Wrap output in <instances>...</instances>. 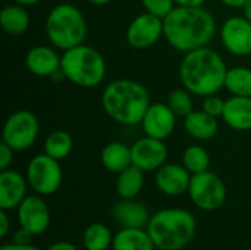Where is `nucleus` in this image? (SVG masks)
Instances as JSON below:
<instances>
[{
    "instance_id": "obj_15",
    "label": "nucleus",
    "mask_w": 251,
    "mask_h": 250,
    "mask_svg": "<svg viewBox=\"0 0 251 250\" xmlns=\"http://www.w3.org/2000/svg\"><path fill=\"white\" fill-rule=\"evenodd\" d=\"M62 56H59L56 47L34 46L25 56L26 69L35 77H54L60 72Z\"/></svg>"
},
{
    "instance_id": "obj_31",
    "label": "nucleus",
    "mask_w": 251,
    "mask_h": 250,
    "mask_svg": "<svg viewBox=\"0 0 251 250\" xmlns=\"http://www.w3.org/2000/svg\"><path fill=\"white\" fill-rule=\"evenodd\" d=\"M224 108H225V100L222 97H219L218 94L206 96L203 99V103H201V109L204 112H207L209 115L215 116V118H221L222 116Z\"/></svg>"
},
{
    "instance_id": "obj_4",
    "label": "nucleus",
    "mask_w": 251,
    "mask_h": 250,
    "mask_svg": "<svg viewBox=\"0 0 251 250\" xmlns=\"http://www.w3.org/2000/svg\"><path fill=\"white\" fill-rule=\"evenodd\" d=\"M196 218L191 212L169 208L156 212L147 225V231L156 248L160 250H181L196 234Z\"/></svg>"
},
{
    "instance_id": "obj_35",
    "label": "nucleus",
    "mask_w": 251,
    "mask_h": 250,
    "mask_svg": "<svg viewBox=\"0 0 251 250\" xmlns=\"http://www.w3.org/2000/svg\"><path fill=\"white\" fill-rule=\"evenodd\" d=\"M176 6H187V7H197L204 6L206 0H174Z\"/></svg>"
},
{
    "instance_id": "obj_34",
    "label": "nucleus",
    "mask_w": 251,
    "mask_h": 250,
    "mask_svg": "<svg viewBox=\"0 0 251 250\" xmlns=\"http://www.w3.org/2000/svg\"><path fill=\"white\" fill-rule=\"evenodd\" d=\"M9 233V217L6 211L0 209V237L4 239Z\"/></svg>"
},
{
    "instance_id": "obj_14",
    "label": "nucleus",
    "mask_w": 251,
    "mask_h": 250,
    "mask_svg": "<svg viewBox=\"0 0 251 250\" xmlns=\"http://www.w3.org/2000/svg\"><path fill=\"white\" fill-rule=\"evenodd\" d=\"M18 222L32 236L43 234L50 224L47 203L40 196H26L18 206Z\"/></svg>"
},
{
    "instance_id": "obj_12",
    "label": "nucleus",
    "mask_w": 251,
    "mask_h": 250,
    "mask_svg": "<svg viewBox=\"0 0 251 250\" xmlns=\"http://www.w3.org/2000/svg\"><path fill=\"white\" fill-rule=\"evenodd\" d=\"M132 165L146 171H157L166 164L168 147L163 140H157L149 136L138 139L131 146Z\"/></svg>"
},
{
    "instance_id": "obj_19",
    "label": "nucleus",
    "mask_w": 251,
    "mask_h": 250,
    "mask_svg": "<svg viewBox=\"0 0 251 250\" xmlns=\"http://www.w3.org/2000/svg\"><path fill=\"white\" fill-rule=\"evenodd\" d=\"M224 122L235 131L251 130V97L232 96L225 100L224 113L221 116Z\"/></svg>"
},
{
    "instance_id": "obj_1",
    "label": "nucleus",
    "mask_w": 251,
    "mask_h": 250,
    "mask_svg": "<svg viewBox=\"0 0 251 250\" xmlns=\"http://www.w3.org/2000/svg\"><path fill=\"white\" fill-rule=\"evenodd\" d=\"M216 31V19L204 6H176L163 19V37L169 46L182 53L206 47Z\"/></svg>"
},
{
    "instance_id": "obj_29",
    "label": "nucleus",
    "mask_w": 251,
    "mask_h": 250,
    "mask_svg": "<svg viewBox=\"0 0 251 250\" xmlns=\"http://www.w3.org/2000/svg\"><path fill=\"white\" fill-rule=\"evenodd\" d=\"M168 106L174 111V113L179 118H185L188 113H191L193 109V99L191 93L182 87V88H174L168 94Z\"/></svg>"
},
{
    "instance_id": "obj_9",
    "label": "nucleus",
    "mask_w": 251,
    "mask_h": 250,
    "mask_svg": "<svg viewBox=\"0 0 251 250\" xmlns=\"http://www.w3.org/2000/svg\"><path fill=\"white\" fill-rule=\"evenodd\" d=\"M188 194L197 208L203 211H216L226 200V187L219 175L204 171L191 175Z\"/></svg>"
},
{
    "instance_id": "obj_37",
    "label": "nucleus",
    "mask_w": 251,
    "mask_h": 250,
    "mask_svg": "<svg viewBox=\"0 0 251 250\" xmlns=\"http://www.w3.org/2000/svg\"><path fill=\"white\" fill-rule=\"evenodd\" d=\"M222 4H225V6H228V7H240V9H243L250 0H219Z\"/></svg>"
},
{
    "instance_id": "obj_32",
    "label": "nucleus",
    "mask_w": 251,
    "mask_h": 250,
    "mask_svg": "<svg viewBox=\"0 0 251 250\" xmlns=\"http://www.w3.org/2000/svg\"><path fill=\"white\" fill-rule=\"evenodd\" d=\"M13 153L15 150L10 146H7L4 141L0 143V171L9 169L13 162Z\"/></svg>"
},
{
    "instance_id": "obj_17",
    "label": "nucleus",
    "mask_w": 251,
    "mask_h": 250,
    "mask_svg": "<svg viewBox=\"0 0 251 250\" xmlns=\"http://www.w3.org/2000/svg\"><path fill=\"white\" fill-rule=\"evenodd\" d=\"M26 178L18 171H0V209L10 211L18 208L26 197Z\"/></svg>"
},
{
    "instance_id": "obj_33",
    "label": "nucleus",
    "mask_w": 251,
    "mask_h": 250,
    "mask_svg": "<svg viewBox=\"0 0 251 250\" xmlns=\"http://www.w3.org/2000/svg\"><path fill=\"white\" fill-rule=\"evenodd\" d=\"M31 237H32V234H31L29 231L21 228V230H18V231L15 233V243H16V245H29Z\"/></svg>"
},
{
    "instance_id": "obj_16",
    "label": "nucleus",
    "mask_w": 251,
    "mask_h": 250,
    "mask_svg": "<svg viewBox=\"0 0 251 250\" xmlns=\"http://www.w3.org/2000/svg\"><path fill=\"white\" fill-rule=\"evenodd\" d=\"M191 174L184 165L165 164L156 172V186L168 196H181L188 192Z\"/></svg>"
},
{
    "instance_id": "obj_28",
    "label": "nucleus",
    "mask_w": 251,
    "mask_h": 250,
    "mask_svg": "<svg viewBox=\"0 0 251 250\" xmlns=\"http://www.w3.org/2000/svg\"><path fill=\"white\" fill-rule=\"evenodd\" d=\"M82 242L87 250H107L113 243V237L104 224L94 222L84 231Z\"/></svg>"
},
{
    "instance_id": "obj_23",
    "label": "nucleus",
    "mask_w": 251,
    "mask_h": 250,
    "mask_svg": "<svg viewBox=\"0 0 251 250\" xmlns=\"http://www.w3.org/2000/svg\"><path fill=\"white\" fill-rule=\"evenodd\" d=\"M113 250H154V243L143 228H122L112 243Z\"/></svg>"
},
{
    "instance_id": "obj_8",
    "label": "nucleus",
    "mask_w": 251,
    "mask_h": 250,
    "mask_svg": "<svg viewBox=\"0 0 251 250\" xmlns=\"http://www.w3.org/2000/svg\"><path fill=\"white\" fill-rule=\"evenodd\" d=\"M28 186L40 196H49L62 184V168L59 161L47 153L35 155L26 167Z\"/></svg>"
},
{
    "instance_id": "obj_30",
    "label": "nucleus",
    "mask_w": 251,
    "mask_h": 250,
    "mask_svg": "<svg viewBox=\"0 0 251 250\" xmlns=\"http://www.w3.org/2000/svg\"><path fill=\"white\" fill-rule=\"evenodd\" d=\"M141 4L146 12L162 19H165L176 7L174 0H141Z\"/></svg>"
},
{
    "instance_id": "obj_6",
    "label": "nucleus",
    "mask_w": 251,
    "mask_h": 250,
    "mask_svg": "<svg viewBox=\"0 0 251 250\" xmlns=\"http://www.w3.org/2000/svg\"><path fill=\"white\" fill-rule=\"evenodd\" d=\"M87 21L82 12L71 3H59L46 18V34L53 47L65 52L84 43Z\"/></svg>"
},
{
    "instance_id": "obj_41",
    "label": "nucleus",
    "mask_w": 251,
    "mask_h": 250,
    "mask_svg": "<svg viewBox=\"0 0 251 250\" xmlns=\"http://www.w3.org/2000/svg\"><path fill=\"white\" fill-rule=\"evenodd\" d=\"M85 1H88V3H91V4H94V6H106V4H109L112 0H85Z\"/></svg>"
},
{
    "instance_id": "obj_7",
    "label": "nucleus",
    "mask_w": 251,
    "mask_h": 250,
    "mask_svg": "<svg viewBox=\"0 0 251 250\" xmlns=\"http://www.w3.org/2000/svg\"><path fill=\"white\" fill-rule=\"evenodd\" d=\"M40 122L35 113L26 109L10 113L1 130V141L10 146L15 152L28 150L38 139Z\"/></svg>"
},
{
    "instance_id": "obj_25",
    "label": "nucleus",
    "mask_w": 251,
    "mask_h": 250,
    "mask_svg": "<svg viewBox=\"0 0 251 250\" xmlns=\"http://www.w3.org/2000/svg\"><path fill=\"white\" fill-rule=\"evenodd\" d=\"M72 149H74V139L65 130H54L44 140V153H47L49 156L57 161L68 158Z\"/></svg>"
},
{
    "instance_id": "obj_36",
    "label": "nucleus",
    "mask_w": 251,
    "mask_h": 250,
    "mask_svg": "<svg viewBox=\"0 0 251 250\" xmlns=\"http://www.w3.org/2000/svg\"><path fill=\"white\" fill-rule=\"evenodd\" d=\"M47 250H76V248L69 242H56Z\"/></svg>"
},
{
    "instance_id": "obj_21",
    "label": "nucleus",
    "mask_w": 251,
    "mask_h": 250,
    "mask_svg": "<svg viewBox=\"0 0 251 250\" xmlns=\"http://www.w3.org/2000/svg\"><path fill=\"white\" fill-rule=\"evenodd\" d=\"M100 161L107 171L119 174L132 165L131 147L121 141H110L101 149Z\"/></svg>"
},
{
    "instance_id": "obj_20",
    "label": "nucleus",
    "mask_w": 251,
    "mask_h": 250,
    "mask_svg": "<svg viewBox=\"0 0 251 250\" xmlns=\"http://www.w3.org/2000/svg\"><path fill=\"white\" fill-rule=\"evenodd\" d=\"M184 130L188 136L199 141H206L213 139L219 131V122L218 118L209 115L207 112L201 111H193L184 118Z\"/></svg>"
},
{
    "instance_id": "obj_18",
    "label": "nucleus",
    "mask_w": 251,
    "mask_h": 250,
    "mask_svg": "<svg viewBox=\"0 0 251 250\" xmlns=\"http://www.w3.org/2000/svg\"><path fill=\"white\" fill-rule=\"evenodd\" d=\"M112 215L124 228H143L151 218L147 206L134 199H122L113 206Z\"/></svg>"
},
{
    "instance_id": "obj_13",
    "label": "nucleus",
    "mask_w": 251,
    "mask_h": 250,
    "mask_svg": "<svg viewBox=\"0 0 251 250\" xmlns=\"http://www.w3.org/2000/svg\"><path fill=\"white\" fill-rule=\"evenodd\" d=\"M176 118L178 116L168 106V103H151L141 121L144 136L165 141L174 133L176 127Z\"/></svg>"
},
{
    "instance_id": "obj_39",
    "label": "nucleus",
    "mask_w": 251,
    "mask_h": 250,
    "mask_svg": "<svg viewBox=\"0 0 251 250\" xmlns=\"http://www.w3.org/2000/svg\"><path fill=\"white\" fill-rule=\"evenodd\" d=\"M13 3H18V4H22V6H34V4H38L41 0H12Z\"/></svg>"
},
{
    "instance_id": "obj_26",
    "label": "nucleus",
    "mask_w": 251,
    "mask_h": 250,
    "mask_svg": "<svg viewBox=\"0 0 251 250\" xmlns=\"http://www.w3.org/2000/svg\"><path fill=\"white\" fill-rule=\"evenodd\" d=\"M225 88L232 96L251 97V68L247 66L229 68L225 78Z\"/></svg>"
},
{
    "instance_id": "obj_11",
    "label": "nucleus",
    "mask_w": 251,
    "mask_h": 250,
    "mask_svg": "<svg viewBox=\"0 0 251 250\" xmlns=\"http://www.w3.org/2000/svg\"><path fill=\"white\" fill-rule=\"evenodd\" d=\"M221 41L234 56L251 55V22L246 16H231L221 27Z\"/></svg>"
},
{
    "instance_id": "obj_5",
    "label": "nucleus",
    "mask_w": 251,
    "mask_h": 250,
    "mask_svg": "<svg viewBox=\"0 0 251 250\" xmlns=\"http://www.w3.org/2000/svg\"><path fill=\"white\" fill-rule=\"evenodd\" d=\"M106 60L103 55L87 44H79L62 53L60 72L63 78L82 88H93L106 78Z\"/></svg>"
},
{
    "instance_id": "obj_10",
    "label": "nucleus",
    "mask_w": 251,
    "mask_h": 250,
    "mask_svg": "<svg viewBox=\"0 0 251 250\" xmlns=\"http://www.w3.org/2000/svg\"><path fill=\"white\" fill-rule=\"evenodd\" d=\"M125 37L132 49H149L163 37V19L149 12L140 13L129 22Z\"/></svg>"
},
{
    "instance_id": "obj_27",
    "label": "nucleus",
    "mask_w": 251,
    "mask_h": 250,
    "mask_svg": "<svg viewBox=\"0 0 251 250\" xmlns=\"http://www.w3.org/2000/svg\"><path fill=\"white\" fill-rule=\"evenodd\" d=\"M182 165L190 171L191 175L200 174V172H204V171H209V167H210V155L200 144L188 146L184 150V153H182Z\"/></svg>"
},
{
    "instance_id": "obj_24",
    "label": "nucleus",
    "mask_w": 251,
    "mask_h": 250,
    "mask_svg": "<svg viewBox=\"0 0 251 250\" xmlns=\"http://www.w3.org/2000/svg\"><path fill=\"white\" fill-rule=\"evenodd\" d=\"M143 186H144V171L137 168L135 165H131L118 174L116 192L121 196V199H134L135 196H138Z\"/></svg>"
},
{
    "instance_id": "obj_40",
    "label": "nucleus",
    "mask_w": 251,
    "mask_h": 250,
    "mask_svg": "<svg viewBox=\"0 0 251 250\" xmlns=\"http://www.w3.org/2000/svg\"><path fill=\"white\" fill-rule=\"evenodd\" d=\"M243 16H246L247 21H250L251 22V0L243 7Z\"/></svg>"
},
{
    "instance_id": "obj_22",
    "label": "nucleus",
    "mask_w": 251,
    "mask_h": 250,
    "mask_svg": "<svg viewBox=\"0 0 251 250\" xmlns=\"http://www.w3.org/2000/svg\"><path fill=\"white\" fill-rule=\"evenodd\" d=\"M31 19L26 6L12 3L0 10V25L10 35H21L29 28Z\"/></svg>"
},
{
    "instance_id": "obj_3",
    "label": "nucleus",
    "mask_w": 251,
    "mask_h": 250,
    "mask_svg": "<svg viewBox=\"0 0 251 250\" xmlns=\"http://www.w3.org/2000/svg\"><path fill=\"white\" fill-rule=\"evenodd\" d=\"M151 105L147 88L134 80L110 81L101 93V108L115 122L126 127L141 125L146 111Z\"/></svg>"
},
{
    "instance_id": "obj_38",
    "label": "nucleus",
    "mask_w": 251,
    "mask_h": 250,
    "mask_svg": "<svg viewBox=\"0 0 251 250\" xmlns=\"http://www.w3.org/2000/svg\"><path fill=\"white\" fill-rule=\"evenodd\" d=\"M0 250H40V249H37L35 246H31V245H16V243H13V245H4V246H3Z\"/></svg>"
},
{
    "instance_id": "obj_2",
    "label": "nucleus",
    "mask_w": 251,
    "mask_h": 250,
    "mask_svg": "<svg viewBox=\"0 0 251 250\" xmlns=\"http://www.w3.org/2000/svg\"><path fill=\"white\" fill-rule=\"evenodd\" d=\"M226 72L222 56L207 46L185 53L179 66L182 87L201 97L218 94L225 87Z\"/></svg>"
}]
</instances>
